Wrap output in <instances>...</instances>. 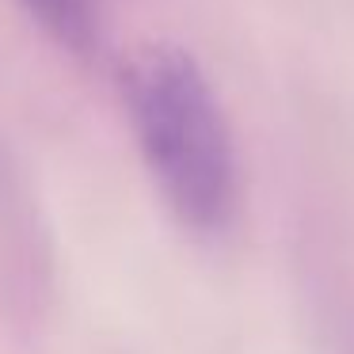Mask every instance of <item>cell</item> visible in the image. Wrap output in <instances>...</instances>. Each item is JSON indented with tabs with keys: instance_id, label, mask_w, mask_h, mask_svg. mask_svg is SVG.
I'll use <instances>...</instances> for the list:
<instances>
[{
	"instance_id": "obj_1",
	"label": "cell",
	"mask_w": 354,
	"mask_h": 354,
	"mask_svg": "<svg viewBox=\"0 0 354 354\" xmlns=\"http://www.w3.org/2000/svg\"><path fill=\"white\" fill-rule=\"evenodd\" d=\"M126 107L153 183L176 221L198 236L229 229L240 164L225 107L187 50L149 46L126 69Z\"/></svg>"
},
{
	"instance_id": "obj_2",
	"label": "cell",
	"mask_w": 354,
	"mask_h": 354,
	"mask_svg": "<svg viewBox=\"0 0 354 354\" xmlns=\"http://www.w3.org/2000/svg\"><path fill=\"white\" fill-rule=\"evenodd\" d=\"M31 16H39V24L54 35L57 42L73 50H88L95 39V12L92 0H24Z\"/></svg>"
}]
</instances>
